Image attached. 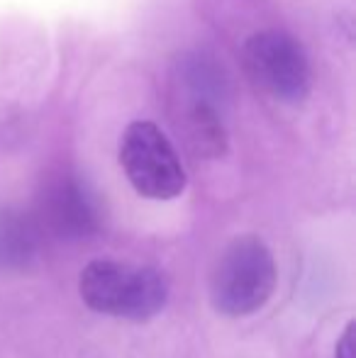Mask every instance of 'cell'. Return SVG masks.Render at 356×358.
<instances>
[{
    "label": "cell",
    "mask_w": 356,
    "mask_h": 358,
    "mask_svg": "<svg viewBox=\"0 0 356 358\" xmlns=\"http://www.w3.org/2000/svg\"><path fill=\"white\" fill-rule=\"evenodd\" d=\"M169 278L152 266L93 259L78 275V295L88 310L118 320L147 322L169 302Z\"/></svg>",
    "instance_id": "obj_1"
},
{
    "label": "cell",
    "mask_w": 356,
    "mask_h": 358,
    "mask_svg": "<svg viewBox=\"0 0 356 358\" xmlns=\"http://www.w3.org/2000/svg\"><path fill=\"white\" fill-rule=\"evenodd\" d=\"M278 268L269 244L257 234L232 239L210 273V302L225 317H247L271 300Z\"/></svg>",
    "instance_id": "obj_2"
},
{
    "label": "cell",
    "mask_w": 356,
    "mask_h": 358,
    "mask_svg": "<svg viewBox=\"0 0 356 358\" xmlns=\"http://www.w3.org/2000/svg\"><path fill=\"white\" fill-rule=\"evenodd\" d=\"M118 159L129 185L142 198L173 200L185 190L188 178L176 149L149 120H137L124 127Z\"/></svg>",
    "instance_id": "obj_3"
},
{
    "label": "cell",
    "mask_w": 356,
    "mask_h": 358,
    "mask_svg": "<svg viewBox=\"0 0 356 358\" xmlns=\"http://www.w3.org/2000/svg\"><path fill=\"white\" fill-rule=\"evenodd\" d=\"M244 71L257 88L280 103L308 98L313 76L303 44L283 29H264L244 44Z\"/></svg>",
    "instance_id": "obj_4"
},
{
    "label": "cell",
    "mask_w": 356,
    "mask_h": 358,
    "mask_svg": "<svg viewBox=\"0 0 356 358\" xmlns=\"http://www.w3.org/2000/svg\"><path fill=\"white\" fill-rule=\"evenodd\" d=\"M37 222L59 239H88L100 229L98 203L78 176L62 171L49 176L39 190Z\"/></svg>",
    "instance_id": "obj_5"
},
{
    "label": "cell",
    "mask_w": 356,
    "mask_h": 358,
    "mask_svg": "<svg viewBox=\"0 0 356 358\" xmlns=\"http://www.w3.org/2000/svg\"><path fill=\"white\" fill-rule=\"evenodd\" d=\"M42 227L37 217L17 208L0 210V271L24 273L39 261Z\"/></svg>",
    "instance_id": "obj_6"
},
{
    "label": "cell",
    "mask_w": 356,
    "mask_h": 358,
    "mask_svg": "<svg viewBox=\"0 0 356 358\" xmlns=\"http://www.w3.org/2000/svg\"><path fill=\"white\" fill-rule=\"evenodd\" d=\"M180 132H183L185 146L193 156L220 159L227 151V129L210 100L193 98V103L188 105L183 120H180Z\"/></svg>",
    "instance_id": "obj_7"
},
{
    "label": "cell",
    "mask_w": 356,
    "mask_h": 358,
    "mask_svg": "<svg viewBox=\"0 0 356 358\" xmlns=\"http://www.w3.org/2000/svg\"><path fill=\"white\" fill-rule=\"evenodd\" d=\"M334 358H354V322H347L334 349Z\"/></svg>",
    "instance_id": "obj_8"
}]
</instances>
